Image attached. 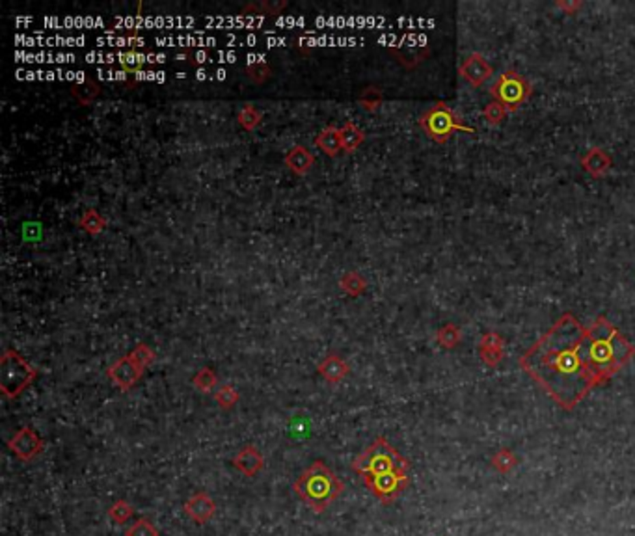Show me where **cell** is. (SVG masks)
<instances>
[{"label": "cell", "instance_id": "4fadbf2b", "mask_svg": "<svg viewBox=\"0 0 635 536\" xmlns=\"http://www.w3.org/2000/svg\"><path fill=\"white\" fill-rule=\"evenodd\" d=\"M313 160L315 157L308 151V147L304 146H294L291 151L285 155V164H287V168L294 174H306L308 170L313 166Z\"/></svg>", "mask_w": 635, "mask_h": 536}, {"label": "cell", "instance_id": "7402d4cb", "mask_svg": "<svg viewBox=\"0 0 635 536\" xmlns=\"http://www.w3.org/2000/svg\"><path fill=\"white\" fill-rule=\"evenodd\" d=\"M130 516H132V507H130V503L125 501V499L116 501V503L109 509V518L114 521V523H125Z\"/></svg>", "mask_w": 635, "mask_h": 536}, {"label": "cell", "instance_id": "4316f807", "mask_svg": "<svg viewBox=\"0 0 635 536\" xmlns=\"http://www.w3.org/2000/svg\"><path fill=\"white\" fill-rule=\"evenodd\" d=\"M246 73L254 82H263L271 76V65L266 62H254L246 67Z\"/></svg>", "mask_w": 635, "mask_h": 536}, {"label": "cell", "instance_id": "5bb4252c", "mask_svg": "<svg viewBox=\"0 0 635 536\" xmlns=\"http://www.w3.org/2000/svg\"><path fill=\"white\" fill-rule=\"evenodd\" d=\"M315 142L317 146H319L328 157H336L337 153L343 149L341 132H339V129H336L334 125H328L326 129L320 130L319 135H317Z\"/></svg>", "mask_w": 635, "mask_h": 536}, {"label": "cell", "instance_id": "277c9868", "mask_svg": "<svg viewBox=\"0 0 635 536\" xmlns=\"http://www.w3.org/2000/svg\"><path fill=\"white\" fill-rule=\"evenodd\" d=\"M410 462L397 453L388 439L378 438L353 462V472L362 476H375L390 472H407Z\"/></svg>", "mask_w": 635, "mask_h": 536}, {"label": "cell", "instance_id": "8fae6325", "mask_svg": "<svg viewBox=\"0 0 635 536\" xmlns=\"http://www.w3.org/2000/svg\"><path fill=\"white\" fill-rule=\"evenodd\" d=\"M233 466L246 476H255L265 466V458L254 445H246L233 458Z\"/></svg>", "mask_w": 635, "mask_h": 536}, {"label": "cell", "instance_id": "9a60e30c", "mask_svg": "<svg viewBox=\"0 0 635 536\" xmlns=\"http://www.w3.org/2000/svg\"><path fill=\"white\" fill-rule=\"evenodd\" d=\"M498 95L503 103L514 104L524 97V84H521L516 76H503L501 82H498Z\"/></svg>", "mask_w": 635, "mask_h": 536}, {"label": "cell", "instance_id": "3957f363", "mask_svg": "<svg viewBox=\"0 0 635 536\" xmlns=\"http://www.w3.org/2000/svg\"><path fill=\"white\" fill-rule=\"evenodd\" d=\"M628 354L630 348L611 326H594L585 337V357L592 374L613 373Z\"/></svg>", "mask_w": 635, "mask_h": 536}, {"label": "cell", "instance_id": "83f0119b", "mask_svg": "<svg viewBox=\"0 0 635 536\" xmlns=\"http://www.w3.org/2000/svg\"><path fill=\"white\" fill-rule=\"evenodd\" d=\"M360 103L364 104V109L367 110L376 109L378 103H381V93L376 92L375 88H367V90L360 95Z\"/></svg>", "mask_w": 635, "mask_h": 536}, {"label": "cell", "instance_id": "d4e9b609", "mask_svg": "<svg viewBox=\"0 0 635 536\" xmlns=\"http://www.w3.org/2000/svg\"><path fill=\"white\" fill-rule=\"evenodd\" d=\"M261 118H263V116H261V112L255 109L254 104H246V106H243V110L239 112V123L248 130L257 127V125L261 123Z\"/></svg>", "mask_w": 635, "mask_h": 536}, {"label": "cell", "instance_id": "e0dca14e", "mask_svg": "<svg viewBox=\"0 0 635 536\" xmlns=\"http://www.w3.org/2000/svg\"><path fill=\"white\" fill-rule=\"evenodd\" d=\"M118 62H120V65L123 67L125 73H136V71H140L142 67H144V64H146V56L142 55V53H138V50L129 49L120 53Z\"/></svg>", "mask_w": 635, "mask_h": 536}, {"label": "cell", "instance_id": "30bf717a", "mask_svg": "<svg viewBox=\"0 0 635 536\" xmlns=\"http://www.w3.org/2000/svg\"><path fill=\"white\" fill-rule=\"evenodd\" d=\"M421 123H423L425 129L429 130L430 136L442 138V136L449 135V130L453 129V116L444 106H436L423 116Z\"/></svg>", "mask_w": 635, "mask_h": 536}, {"label": "cell", "instance_id": "484cf974", "mask_svg": "<svg viewBox=\"0 0 635 536\" xmlns=\"http://www.w3.org/2000/svg\"><path fill=\"white\" fill-rule=\"evenodd\" d=\"M125 536H158V529L153 525L151 521L142 518V520L136 521L135 525H130L127 529Z\"/></svg>", "mask_w": 635, "mask_h": 536}, {"label": "cell", "instance_id": "d6986e66", "mask_svg": "<svg viewBox=\"0 0 635 536\" xmlns=\"http://www.w3.org/2000/svg\"><path fill=\"white\" fill-rule=\"evenodd\" d=\"M78 224H81V228L84 229V231H88L90 235H97L99 231L104 228V220L101 218V214H99L97 211H93V209L84 212Z\"/></svg>", "mask_w": 635, "mask_h": 536}, {"label": "cell", "instance_id": "6da1fadb", "mask_svg": "<svg viewBox=\"0 0 635 536\" xmlns=\"http://www.w3.org/2000/svg\"><path fill=\"white\" fill-rule=\"evenodd\" d=\"M526 365L563 404H575L591 385L592 373L585 357V337L575 324L557 326L531 354H527Z\"/></svg>", "mask_w": 635, "mask_h": 536}, {"label": "cell", "instance_id": "2e32d148", "mask_svg": "<svg viewBox=\"0 0 635 536\" xmlns=\"http://www.w3.org/2000/svg\"><path fill=\"white\" fill-rule=\"evenodd\" d=\"M339 132H341L343 151L353 153L364 142V130L356 127L353 121H347V123L343 125V129H339Z\"/></svg>", "mask_w": 635, "mask_h": 536}, {"label": "cell", "instance_id": "7c38bea8", "mask_svg": "<svg viewBox=\"0 0 635 536\" xmlns=\"http://www.w3.org/2000/svg\"><path fill=\"white\" fill-rule=\"evenodd\" d=\"M319 374L326 382H330V384H339L348 373H350V367H348V363L343 359L341 356H337V354H328V356L319 363V367H317Z\"/></svg>", "mask_w": 635, "mask_h": 536}, {"label": "cell", "instance_id": "603a6c76", "mask_svg": "<svg viewBox=\"0 0 635 536\" xmlns=\"http://www.w3.org/2000/svg\"><path fill=\"white\" fill-rule=\"evenodd\" d=\"M214 399H217L218 406L222 408V410H231L239 402V393L233 390V385H222L217 391Z\"/></svg>", "mask_w": 635, "mask_h": 536}, {"label": "cell", "instance_id": "5b68a950", "mask_svg": "<svg viewBox=\"0 0 635 536\" xmlns=\"http://www.w3.org/2000/svg\"><path fill=\"white\" fill-rule=\"evenodd\" d=\"M38 376V371L15 350H6L0 359V390L8 399L21 395Z\"/></svg>", "mask_w": 635, "mask_h": 536}, {"label": "cell", "instance_id": "f1b7e54d", "mask_svg": "<svg viewBox=\"0 0 635 536\" xmlns=\"http://www.w3.org/2000/svg\"><path fill=\"white\" fill-rule=\"evenodd\" d=\"M494 466L498 467L500 472H509L510 467L514 466V458H512L507 451H503V453H500V455L494 458Z\"/></svg>", "mask_w": 635, "mask_h": 536}, {"label": "cell", "instance_id": "ac0fdd59", "mask_svg": "<svg viewBox=\"0 0 635 536\" xmlns=\"http://www.w3.org/2000/svg\"><path fill=\"white\" fill-rule=\"evenodd\" d=\"M192 382H194V385L201 391V393H211L212 387H217L218 376L212 369L205 367V369H200V371L196 373V376Z\"/></svg>", "mask_w": 635, "mask_h": 536}, {"label": "cell", "instance_id": "7a4b0ae2", "mask_svg": "<svg viewBox=\"0 0 635 536\" xmlns=\"http://www.w3.org/2000/svg\"><path fill=\"white\" fill-rule=\"evenodd\" d=\"M293 490L315 514H322L345 492V484L325 462L317 460L300 473Z\"/></svg>", "mask_w": 635, "mask_h": 536}, {"label": "cell", "instance_id": "ffe728a7", "mask_svg": "<svg viewBox=\"0 0 635 536\" xmlns=\"http://www.w3.org/2000/svg\"><path fill=\"white\" fill-rule=\"evenodd\" d=\"M99 93V86L95 82H82V84H76L73 86V97L82 104L92 103L95 95Z\"/></svg>", "mask_w": 635, "mask_h": 536}, {"label": "cell", "instance_id": "52a82bcc", "mask_svg": "<svg viewBox=\"0 0 635 536\" xmlns=\"http://www.w3.org/2000/svg\"><path fill=\"white\" fill-rule=\"evenodd\" d=\"M8 447L17 458H21L22 462L34 460L36 456L43 451V441L39 438L38 434L34 432L30 427H22L19 432H15V436L8 441Z\"/></svg>", "mask_w": 635, "mask_h": 536}, {"label": "cell", "instance_id": "cb8c5ba5", "mask_svg": "<svg viewBox=\"0 0 635 536\" xmlns=\"http://www.w3.org/2000/svg\"><path fill=\"white\" fill-rule=\"evenodd\" d=\"M129 356L132 357V359H135V362L138 363V365H140V367L144 369V371H146V367H149V365H151V363L155 362V352H153L151 348L147 347L146 343H140V345H136L135 350H130Z\"/></svg>", "mask_w": 635, "mask_h": 536}, {"label": "cell", "instance_id": "ba28073f", "mask_svg": "<svg viewBox=\"0 0 635 536\" xmlns=\"http://www.w3.org/2000/svg\"><path fill=\"white\" fill-rule=\"evenodd\" d=\"M107 374H109V378L112 380L120 390L129 391L130 387L140 380V376L144 374V369L127 354L125 357H121V359H118L116 363H112V365L107 369Z\"/></svg>", "mask_w": 635, "mask_h": 536}, {"label": "cell", "instance_id": "9c48e42d", "mask_svg": "<svg viewBox=\"0 0 635 536\" xmlns=\"http://www.w3.org/2000/svg\"><path fill=\"white\" fill-rule=\"evenodd\" d=\"M183 509H185V514L196 523H207L212 516L217 514V503L205 492H198L191 495Z\"/></svg>", "mask_w": 635, "mask_h": 536}, {"label": "cell", "instance_id": "44dd1931", "mask_svg": "<svg viewBox=\"0 0 635 536\" xmlns=\"http://www.w3.org/2000/svg\"><path fill=\"white\" fill-rule=\"evenodd\" d=\"M341 289L345 293L353 294V296L362 294L365 289L364 277L360 276V274H356V272H347V274L341 277Z\"/></svg>", "mask_w": 635, "mask_h": 536}, {"label": "cell", "instance_id": "8992f818", "mask_svg": "<svg viewBox=\"0 0 635 536\" xmlns=\"http://www.w3.org/2000/svg\"><path fill=\"white\" fill-rule=\"evenodd\" d=\"M364 482L376 499H381L382 503L388 504L395 501L397 495L402 492V488L407 486L408 476L407 472L401 469V472L382 473V475L375 476H364Z\"/></svg>", "mask_w": 635, "mask_h": 536}]
</instances>
